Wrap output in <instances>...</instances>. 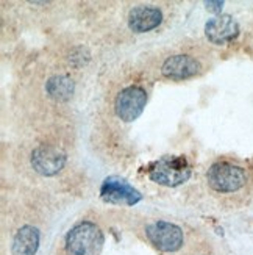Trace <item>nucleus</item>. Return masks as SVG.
<instances>
[{"label": "nucleus", "instance_id": "obj_1", "mask_svg": "<svg viewBox=\"0 0 253 255\" xmlns=\"http://www.w3.org/2000/svg\"><path fill=\"white\" fill-rule=\"evenodd\" d=\"M105 245L102 229L91 221H82L75 224L64 238V248L68 255H100Z\"/></svg>", "mask_w": 253, "mask_h": 255}, {"label": "nucleus", "instance_id": "obj_2", "mask_svg": "<svg viewBox=\"0 0 253 255\" xmlns=\"http://www.w3.org/2000/svg\"><path fill=\"white\" fill-rule=\"evenodd\" d=\"M191 177V164L184 157L166 155L152 164L149 179L163 186L175 188L186 183Z\"/></svg>", "mask_w": 253, "mask_h": 255}, {"label": "nucleus", "instance_id": "obj_3", "mask_svg": "<svg viewBox=\"0 0 253 255\" xmlns=\"http://www.w3.org/2000/svg\"><path fill=\"white\" fill-rule=\"evenodd\" d=\"M206 180L208 185L217 193H236L246 185L247 174L238 164L219 161L208 169Z\"/></svg>", "mask_w": 253, "mask_h": 255}, {"label": "nucleus", "instance_id": "obj_4", "mask_svg": "<svg viewBox=\"0 0 253 255\" xmlns=\"http://www.w3.org/2000/svg\"><path fill=\"white\" fill-rule=\"evenodd\" d=\"M146 237L158 251L173 254L183 248L184 235L183 230L168 221H153L146 227Z\"/></svg>", "mask_w": 253, "mask_h": 255}, {"label": "nucleus", "instance_id": "obj_5", "mask_svg": "<svg viewBox=\"0 0 253 255\" xmlns=\"http://www.w3.org/2000/svg\"><path fill=\"white\" fill-rule=\"evenodd\" d=\"M100 197L106 204L127 207H133L142 201L141 191L119 175H109L102 182Z\"/></svg>", "mask_w": 253, "mask_h": 255}, {"label": "nucleus", "instance_id": "obj_6", "mask_svg": "<svg viewBox=\"0 0 253 255\" xmlns=\"http://www.w3.org/2000/svg\"><path fill=\"white\" fill-rule=\"evenodd\" d=\"M147 105V93L141 86H127L120 91L114 101V112L124 123L136 121Z\"/></svg>", "mask_w": 253, "mask_h": 255}, {"label": "nucleus", "instance_id": "obj_7", "mask_svg": "<svg viewBox=\"0 0 253 255\" xmlns=\"http://www.w3.org/2000/svg\"><path fill=\"white\" fill-rule=\"evenodd\" d=\"M68 155L58 146H50V144H42L31 152L30 163L31 168L39 175L53 177L63 171Z\"/></svg>", "mask_w": 253, "mask_h": 255}, {"label": "nucleus", "instance_id": "obj_8", "mask_svg": "<svg viewBox=\"0 0 253 255\" xmlns=\"http://www.w3.org/2000/svg\"><path fill=\"white\" fill-rule=\"evenodd\" d=\"M205 36L211 44L224 46L239 36V24L232 14H219L205 24Z\"/></svg>", "mask_w": 253, "mask_h": 255}, {"label": "nucleus", "instance_id": "obj_9", "mask_svg": "<svg viewBox=\"0 0 253 255\" xmlns=\"http://www.w3.org/2000/svg\"><path fill=\"white\" fill-rule=\"evenodd\" d=\"M202 64L191 55H173L161 66V74L170 80H186L200 74Z\"/></svg>", "mask_w": 253, "mask_h": 255}, {"label": "nucleus", "instance_id": "obj_10", "mask_svg": "<svg viewBox=\"0 0 253 255\" xmlns=\"http://www.w3.org/2000/svg\"><path fill=\"white\" fill-rule=\"evenodd\" d=\"M163 22V13L155 6L139 5L130 9L128 27L133 33H147Z\"/></svg>", "mask_w": 253, "mask_h": 255}, {"label": "nucleus", "instance_id": "obj_11", "mask_svg": "<svg viewBox=\"0 0 253 255\" xmlns=\"http://www.w3.org/2000/svg\"><path fill=\"white\" fill-rule=\"evenodd\" d=\"M41 234L33 226H22L13 238L11 252L13 255H36L39 249Z\"/></svg>", "mask_w": 253, "mask_h": 255}, {"label": "nucleus", "instance_id": "obj_12", "mask_svg": "<svg viewBox=\"0 0 253 255\" xmlns=\"http://www.w3.org/2000/svg\"><path fill=\"white\" fill-rule=\"evenodd\" d=\"M46 91L49 97H52L57 102H68L74 96L75 91V83L69 75H53L46 83Z\"/></svg>", "mask_w": 253, "mask_h": 255}, {"label": "nucleus", "instance_id": "obj_13", "mask_svg": "<svg viewBox=\"0 0 253 255\" xmlns=\"http://www.w3.org/2000/svg\"><path fill=\"white\" fill-rule=\"evenodd\" d=\"M224 5H225V2H222V0H216V2H213V0H208V2H205L206 9L211 11V13H216V16L221 14Z\"/></svg>", "mask_w": 253, "mask_h": 255}]
</instances>
